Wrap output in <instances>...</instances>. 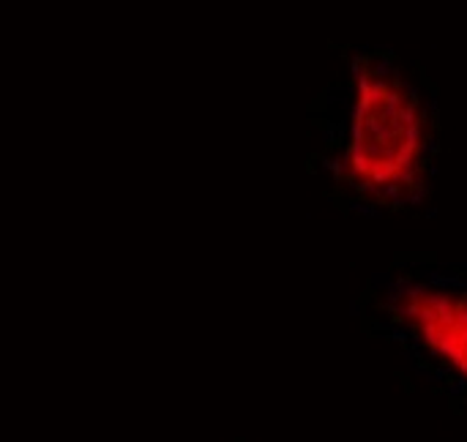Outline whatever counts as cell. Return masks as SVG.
<instances>
[{"mask_svg":"<svg viewBox=\"0 0 467 442\" xmlns=\"http://www.w3.org/2000/svg\"><path fill=\"white\" fill-rule=\"evenodd\" d=\"M430 148L419 93L372 57L353 63V104L342 153L345 178L380 200L408 197L424 175Z\"/></svg>","mask_w":467,"mask_h":442,"instance_id":"6da1fadb","label":"cell"},{"mask_svg":"<svg viewBox=\"0 0 467 442\" xmlns=\"http://www.w3.org/2000/svg\"><path fill=\"white\" fill-rule=\"evenodd\" d=\"M394 314L467 383V293L405 284L394 301Z\"/></svg>","mask_w":467,"mask_h":442,"instance_id":"7a4b0ae2","label":"cell"}]
</instances>
